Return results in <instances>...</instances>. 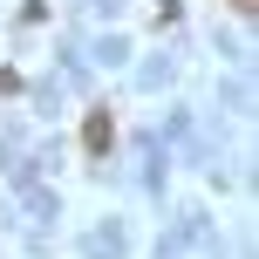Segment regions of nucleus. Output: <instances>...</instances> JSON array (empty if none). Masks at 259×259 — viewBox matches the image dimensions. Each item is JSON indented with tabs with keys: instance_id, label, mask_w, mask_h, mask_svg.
<instances>
[{
	"instance_id": "nucleus-1",
	"label": "nucleus",
	"mask_w": 259,
	"mask_h": 259,
	"mask_svg": "<svg viewBox=\"0 0 259 259\" xmlns=\"http://www.w3.org/2000/svg\"><path fill=\"white\" fill-rule=\"evenodd\" d=\"M82 137H89V150H103V143H109V116H89V130H82Z\"/></svg>"
}]
</instances>
